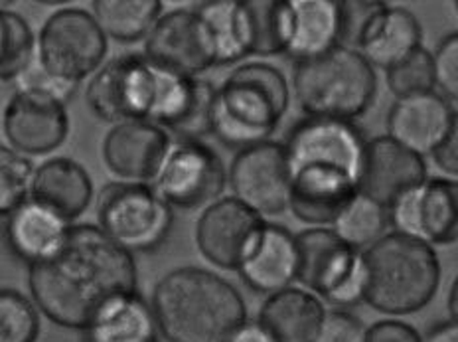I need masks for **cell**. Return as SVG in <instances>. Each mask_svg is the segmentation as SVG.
Masks as SVG:
<instances>
[{
    "label": "cell",
    "instance_id": "obj_1",
    "mask_svg": "<svg viewBox=\"0 0 458 342\" xmlns=\"http://www.w3.org/2000/svg\"><path fill=\"white\" fill-rule=\"evenodd\" d=\"M28 289L54 325L83 332L113 299L139 291L135 255L99 226H72L60 248L28 268Z\"/></svg>",
    "mask_w": 458,
    "mask_h": 342
},
{
    "label": "cell",
    "instance_id": "obj_2",
    "mask_svg": "<svg viewBox=\"0 0 458 342\" xmlns=\"http://www.w3.org/2000/svg\"><path fill=\"white\" fill-rule=\"evenodd\" d=\"M150 307L168 342H229L247 322L242 293L202 268L168 271L152 291Z\"/></svg>",
    "mask_w": 458,
    "mask_h": 342
},
{
    "label": "cell",
    "instance_id": "obj_3",
    "mask_svg": "<svg viewBox=\"0 0 458 342\" xmlns=\"http://www.w3.org/2000/svg\"><path fill=\"white\" fill-rule=\"evenodd\" d=\"M364 301L384 315L403 317L425 309L441 285V261L433 245L389 232L361 252Z\"/></svg>",
    "mask_w": 458,
    "mask_h": 342
},
{
    "label": "cell",
    "instance_id": "obj_4",
    "mask_svg": "<svg viewBox=\"0 0 458 342\" xmlns=\"http://www.w3.org/2000/svg\"><path fill=\"white\" fill-rule=\"evenodd\" d=\"M289 103V83L279 68L247 62L229 73L216 91L212 135L237 150L271 141Z\"/></svg>",
    "mask_w": 458,
    "mask_h": 342
},
{
    "label": "cell",
    "instance_id": "obj_5",
    "mask_svg": "<svg viewBox=\"0 0 458 342\" xmlns=\"http://www.w3.org/2000/svg\"><path fill=\"white\" fill-rule=\"evenodd\" d=\"M293 90L307 117L354 123L376 99L377 73L358 50L340 44L294 64Z\"/></svg>",
    "mask_w": 458,
    "mask_h": 342
},
{
    "label": "cell",
    "instance_id": "obj_6",
    "mask_svg": "<svg viewBox=\"0 0 458 342\" xmlns=\"http://www.w3.org/2000/svg\"><path fill=\"white\" fill-rule=\"evenodd\" d=\"M98 222L109 240L135 255L166 242L174 212L152 184L111 183L98 198Z\"/></svg>",
    "mask_w": 458,
    "mask_h": 342
},
{
    "label": "cell",
    "instance_id": "obj_7",
    "mask_svg": "<svg viewBox=\"0 0 458 342\" xmlns=\"http://www.w3.org/2000/svg\"><path fill=\"white\" fill-rule=\"evenodd\" d=\"M299 275L307 291L336 309H350L364 301L366 268L361 252L352 250L332 227H309L294 235Z\"/></svg>",
    "mask_w": 458,
    "mask_h": 342
},
{
    "label": "cell",
    "instance_id": "obj_8",
    "mask_svg": "<svg viewBox=\"0 0 458 342\" xmlns=\"http://www.w3.org/2000/svg\"><path fill=\"white\" fill-rule=\"evenodd\" d=\"M109 40L95 16L81 8H62L47 18L36 40V58L52 78L78 85L107 58Z\"/></svg>",
    "mask_w": 458,
    "mask_h": 342
},
{
    "label": "cell",
    "instance_id": "obj_9",
    "mask_svg": "<svg viewBox=\"0 0 458 342\" xmlns=\"http://www.w3.org/2000/svg\"><path fill=\"white\" fill-rule=\"evenodd\" d=\"M157 65L145 54H123L93 73L85 101L105 123L148 121L157 95Z\"/></svg>",
    "mask_w": 458,
    "mask_h": 342
},
{
    "label": "cell",
    "instance_id": "obj_10",
    "mask_svg": "<svg viewBox=\"0 0 458 342\" xmlns=\"http://www.w3.org/2000/svg\"><path fill=\"white\" fill-rule=\"evenodd\" d=\"M225 184L224 160L204 141L172 142L160 173L152 183L162 201L182 210L219 201Z\"/></svg>",
    "mask_w": 458,
    "mask_h": 342
},
{
    "label": "cell",
    "instance_id": "obj_11",
    "mask_svg": "<svg viewBox=\"0 0 458 342\" xmlns=\"http://www.w3.org/2000/svg\"><path fill=\"white\" fill-rule=\"evenodd\" d=\"M291 180L293 173L286 149L276 141H265L237 150L227 173L233 198L261 218L279 216L289 210Z\"/></svg>",
    "mask_w": 458,
    "mask_h": 342
},
{
    "label": "cell",
    "instance_id": "obj_12",
    "mask_svg": "<svg viewBox=\"0 0 458 342\" xmlns=\"http://www.w3.org/2000/svg\"><path fill=\"white\" fill-rule=\"evenodd\" d=\"M283 145L291 173L304 167H317L336 170L360 183L368 141L354 123L307 117L291 129Z\"/></svg>",
    "mask_w": 458,
    "mask_h": 342
},
{
    "label": "cell",
    "instance_id": "obj_13",
    "mask_svg": "<svg viewBox=\"0 0 458 342\" xmlns=\"http://www.w3.org/2000/svg\"><path fill=\"white\" fill-rule=\"evenodd\" d=\"M395 232L428 245L458 242V183L453 178H427L387 208Z\"/></svg>",
    "mask_w": 458,
    "mask_h": 342
},
{
    "label": "cell",
    "instance_id": "obj_14",
    "mask_svg": "<svg viewBox=\"0 0 458 342\" xmlns=\"http://www.w3.org/2000/svg\"><path fill=\"white\" fill-rule=\"evenodd\" d=\"M142 54L150 64L184 78H199L216 65L208 28L194 8L162 14L147 36Z\"/></svg>",
    "mask_w": 458,
    "mask_h": 342
},
{
    "label": "cell",
    "instance_id": "obj_15",
    "mask_svg": "<svg viewBox=\"0 0 458 342\" xmlns=\"http://www.w3.org/2000/svg\"><path fill=\"white\" fill-rule=\"evenodd\" d=\"M157 72V95L148 121L178 141H202L212 135L216 85L202 78H184L158 65Z\"/></svg>",
    "mask_w": 458,
    "mask_h": 342
},
{
    "label": "cell",
    "instance_id": "obj_16",
    "mask_svg": "<svg viewBox=\"0 0 458 342\" xmlns=\"http://www.w3.org/2000/svg\"><path fill=\"white\" fill-rule=\"evenodd\" d=\"M3 131L18 153L47 155L64 145L70 133L65 103L32 90H16L3 113Z\"/></svg>",
    "mask_w": 458,
    "mask_h": 342
},
{
    "label": "cell",
    "instance_id": "obj_17",
    "mask_svg": "<svg viewBox=\"0 0 458 342\" xmlns=\"http://www.w3.org/2000/svg\"><path fill=\"white\" fill-rule=\"evenodd\" d=\"M265 218L233 196L219 198L206 206L196 224L199 253L219 269L237 271Z\"/></svg>",
    "mask_w": 458,
    "mask_h": 342
},
{
    "label": "cell",
    "instance_id": "obj_18",
    "mask_svg": "<svg viewBox=\"0 0 458 342\" xmlns=\"http://www.w3.org/2000/svg\"><path fill=\"white\" fill-rule=\"evenodd\" d=\"M172 147L168 133L150 121L117 123L103 139V160L129 183H155Z\"/></svg>",
    "mask_w": 458,
    "mask_h": 342
},
{
    "label": "cell",
    "instance_id": "obj_19",
    "mask_svg": "<svg viewBox=\"0 0 458 342\" xmlns=\"http://www.w3.org/2000/svg\"><path fill=\"white\" fill-rule=\"evenodd\" d=\"M427 163L387 135L368 141L360 192L389 208L397 198L427 180Z\"/></svg>",
    "mask_w": 458,
    "mask_h": 342
},
{
    "label": "cell",
    "instance_id": "obj_20",
    "mask_svg": "<svg viewBox=\"0 0 458 342\" xmlns=\"http://www.w3.org/2000/svg\"><path fill=\"white\" fill-rule=\"evenodd\" d=\"M453 117V106L438 91L399 98L387 113V137L425 158L441 147Z\"/></svg>",
    "mask_w": 458,
    "mask_h": 342
},
{
    "label": "cell",
    "instance_id": "obj_21",
    "mask_svg": "<svg viewBox=\"0 0 458 342\" xmlns=\"http://www.w3.org/2000/svg\"><path fill=\"white\" fill-rule=\"evenodd\" d=\"M237 273L247 287L267 297L291 287L299 275L294 235L284 226L265 222L245 252Z\"/></svg>",
    "mask_w": 458,
    "mask_h": 342
},
{
    "label": "cell",
    "instance_id": "obj_22",
    "mask_svg": "<svg viewBox=\"0 0 458 342\" xmlns=\"http://www.w3.org/2000/svg\"><path fill=\"white\" fill-rule=\"evenodd\" d=\"M354 44L374 70L387 72L423 46V30L411 11L379 3L360 28Z\"/></svg>",
    "mask_w": 458,
    "mask_h": 342
},
{
    "label": "cell",
    "instance_id": "obj_23",
    "mask_svg": "<svg viewBox=\"0 0 458 342\" xmlns=\"http://www.w3.org/2000/svg\"><path fill=\"white\" fill-rule=\"evenodd\" d=\"M358 192L360 183L348 175L304 167L293 173L289 210L310 227H328Z\"/></svg>",
    "mask_w": 458,
    "mask_h": 342
},
{
    "label": "cell",
    "instance_id": "obj_24",
    "mask_svg": "<svg viewBox=\"0 0 458 342\" xmlns=\"http://www.w3.org/2000/svg\"><path fill=\"white\" fill-rule=\"evenodd\" d=\"M30 198L73 226L91 204L93 180L80 163L55 157L34 170Z\"/></svg>",
    "mask_w": 458,
    "mask_h": 342
},
{
    "label": "cell",
    "instance_id": "obj_25",
    "mask_svg": "<svg viewBox=\"0 0 458 342\" xmlns=\"http://www.w3.org/2000/svg\"><path fill=\"white\" fill-rule=\"evenodd\" d=\"M291 32L286 56L297 62L318 58L344 40V14L338 0H289Z\"/></svg>",
    "mask_w": 458,
    "mask_h": 342
},
{
    "label": "cell",
    "instance_id": "obj_26",
    "mask_svg": "<svg viewBox=\"0 0 458 342\" xmlns=\"http://www.w3.org/2000/svg\"><path fill=\"white\" fill-rule=\"evenodd\" d=\"M327 315L314 293L286 287L265 299L257 322L273 342H314Z\"/></svg>",
    "mask_w": 458,
    "mask_h": 342
},
{
    "label": "cell",
    "instance_id": "obj_27",
    "mask_svg": "<svg viewBox=\"0 0 458 342\" xmlns=\"http://www.w3.org/2000/svg\"><path fill=\"white\" fill-rule=\"evenodd\" d=\"M72 224L28 198L6 218L4 235L11 252L28 268L60 248Z\"/></svg>",
    "mask_w": 458,
    "mask_h": 342
},
{
    "label": "cell",
    "instance_id": "obj_28",
    "mask_svg": "<svg viewBox=\"0 0 458 342\" xmlns=\"http://www.w3.org/2000/svg\"><path fill=\"white\" fill-rule=\"evenodd\" d=\"M194 11L208 28L216 65H229L251 56L253 22L247 0H209Z\"/></svg>",
    "mask_w": 458,
    "mask_h": 342
},
{
    "label": "cell",
    "instance_id": "obj_29",
    "mask_svg": "<svg viewBox=\"0 0 458 342\" xmlns=\"http://www.w3.org/2000/svg\"><path fill=\"white\" fill-rule=\"evenodd\" d=\"M83 342H158L155 312L139 291L113 299L83 330Z\"/></svg>",
    "mask_w": 458,
    "mask_h": 342
},
{
    "label": "cell",
    "instance_id": "obj_30",
    "mask_svg": "<svg viewBox=\"0 0 458 342\" xmlns=\"http://www.w3.org/2000/svg\"><path fill=\"white\" fill-rule=\"evenodd\" d=\"M93 16L107 38L121 44L147 40L162 16L158 0H95Z\"/></svg>",
    "mask_w": 458,
    "mask_h": 342
},
{
    "label": "cell",
    "instance_id": "obj_31",
    "mask_svg": "<svg viewBox=\"0 0 458 342\" xmlns=\"http://www.w3.org/2000/svg\"><path fill=\"white\" fill-rule=\"evenodd\" d=\"M389 212L386 206L371 201L366 194L358 192L342 208V212L332 222V232L356 252H366L387 232Z\"/></svg>",
    "mask_w": 458,
    "mask_h": 342
},
{
    "label": "cell",
    "instance_id": "obj_32",
    "mask_svg": "<svg viewBox=\"0 0 458 342\" xmlns=\"http://www.w3.org/2000/svg\"><path fill=\"white\" fill-rule=\"evenodd\" d=\"M253 22L251 56L284 54L291 32L289 0H247Z\"/></svg>",
    "mask_w": 458,
    "mask_h": 342
},
{
    "label": "cell",
    "instance_id": "obj_33",
    "mask_svg": "<svg viewBox=\"0 0 458 342\" xmlns=\"http://www.w3.org/2000/svg\"><path fill=\"white\" fill-rule=\"evenodd\" d=\"M34 58L32 28L18 13L0 8V80L14 81Z\"/></svg>",
    "mask_w": 458,
    "mask_h": 342
},
{
    "label": "cell",
    "instance_id": "obj_34",
    "mask_svg": "<svg viewBox=\"0 0 458 342\" xmlns=\"http://www.w3.org/2000/svg\"><path fill=\"white\" fill-rule=\"evenodd\" d=\"M34 165L13 147L0 145V218H8L30 198Z\"/></svg>",
    "mask_w": 458,
    "mask_h": 342
},
{
    "label": "cell",
    "instance_id": "obj_35",
    "mask_svg": "<svg viewBox=\"0 0 458 342\" xmlns=\"http://www.w3.org/2000/svg\"><path fill=\"white\" fill-rule=\"evenodd\" d=\"M40 315L32 303L16 289H0V342H36Z\"/></svg>",
    "mask_w": 458,
    "mask_h": 342
},
{
    "label": "cell",
    "instance_id": "obj_36",
    "mask_svg": "<svg viewBox=\"0 0 458 342\" xmlns=\"http://www.w3.org/2000/svg\"><path fill=\"white\" fill-rule=\"evenodd\" d=\"M386 81L389 91L397 99L435 91L437 73L433 54L421 46L411 56H407L405 60H401L394 68H389L386 72Z\"/></svg>",
    "mask_w": 458,
    "mask_h": 342
},
{
    "label": "cell",
    "instance_id": "obj_37",
    "mask_svg": "<svg viewBox=\"0 0 458 342\" xmlns=\"http://www.w3.org/2000/svg\"><path fill=\"white\" fill-rule=\"evenodd\" d=\"M368 329L356 315L344 309L327 311L314 342H366Z\"/></svg>",
    "mask_w": 458,
    "mask_h": 342
},
{
    "label": "cell",
    "instance_id": "obj_38",
    "mask_svg": "<svg viewBox=\"0 0 458 342\" xmlns=\"http://www.w3.org/2000/svg\"><path fill=\"white\" fill-rule=\"evenodd\" d=\"M437 85L446 99L458 101V32L445 36L433 54Z\"/></svg>",
    "mask_w": 458,
    "mask_h": 342
},
{
    "label": "cell",
    "instance_id": "obj_39",
    "mask_svg": "<svg viewBox=\"0 0 458 342\" xmlns=\"http://www.w3.org/2000/svg\"><path fill=\"white\" fill-rule=\"evenodd\" d=\"M14 85H16V90H32V91L47 93L64 103H68L73 98L75 90H78V85H72V83H65V81L52 78V75L42 68L38 58H34L32 64L28 65V68L21 75H18V78L14 80Z\"/></svg>",
    "mask_w": 458,
    "mask_h": 342
},
{
    "label": "cell",
    "instance_id": "obj_40",
    "mask_svg": "<svg viewBox=\"0 0 458 342\" xmlns=\"http://www.w3.org/2000/svg\"><path fill=\"white\" fill-rule=\"evenodd\" d=\"M366 342H423V338L409 322L386 319L368 327Z\"/></svg>",
    "mask_w": 458,
    "mask_h": 342
},
{
    "label": "cell",
    "instance_id": "obj_41",
    "mask_svg": "<svg viewBox=\"0 0 458 342\" xmlns=\"http://www.w3.org/2000/svg\"><path fill=\"white\" fill-rule=\"evenodd\" d=\"M431 157L435 160V165L441 168L443 173L458 178V111H454L451 129H448L441 147H438Z\"/></svg>",
    "mask_w": 458,
    "mask_h": 342
},
{
    "label": "cell",
    "instance_id": "obj_42",
    "mask_svg": "<svg viewBox=\"0 0 458 342\" xmlns=\"http://www.w3.org/2000/svg\"><path fill=\"white\" fill-rule=\"evenodd\" d=\"M423 342H458V322L456 321H443L427 330Z\"/></svg>",
    "mask_w": 458,
    "mask_h": 342
},
{
    "label": "cell",
    "instance_id": "obj_43",
    "mask_svg": "<svg viewBox=\"0 0 458 342\" xmlns=\"http://www.w3.org/2000/svg\"><path fill=\"white\" fill-rule=\"evenodd\" d=\"M229 342H273L271 337L267 335L263 327L257 321H247L245 325L237 329L235 335Z\"/></svg>",
    "mask_w": 458,
    "mask_h": 342
},
{
    "label": "cell",
    "instance_id": "obj_44",
    "mask_svg": "<svg viewBox=\"0 0 458 342\" xmlns=\"http://www.w3.org/2000/svg\"><path fill=\"white\" fill-rule=\"evenodd\" d=\"M446 307H448V315H451V321L458 322V275L451 285V291H448Z\"/></svg>",
    "mask_w": 458,
    "mask_h": 342
},
{
    "label": "cell",
    "instance_id": "obj_45",
    "mask_svg": "<svg viewBox=\"0 0 458 342\" xmlns=\"http://www.w3.org/2000/svg\"><path fill=\"white\" fill-rule=\"evenodd\" d=\"M454 8H456V13H458V0L454 3Z\"/></svg>",
    "mask_w": 458,
    "mask_h": 342
}]
</instances>
